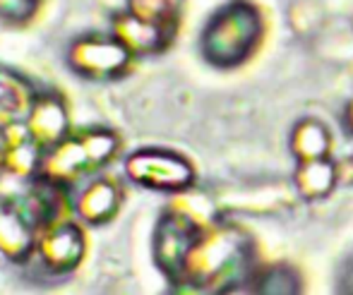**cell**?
<instances>
[{
    "instance_id": "cell-1",
    "label": "cell",
    "mask_w": 353,
    "mask_h": 295,
    "mask_svg": "<svg viewBox=\"0 0 353 295\" xmlns=\"http://www.w3.org/2000/svg\"><path fill=\"white\" fill-rule=\"evenodd\" d=\"M255 269L257 247L252 238L243 228L223 221L205 228L178 281L197 283L210 295H228L238 288H248Z\"/></svg>"
},
{
    "instance_id": "cell-2",
    "label": "cell",
    "mask_w": 353,
    "mask_h": 295,
    "mask_svg": "<svg viewBox=\"0 0 353 295\" xmlns=\"http://www.w3.org/2000/svg\"><path fill=\"white\" fill-rule=\"evenodd\" d=\"M262 37V17L255 5L233 0L212 14L202 29V58L214 68H238L255 53Z\"/></svg>"
},
{
    "instance_id": "cell-3",
    "label": "cell",
    "mask_w": 353,
    "mask_h": 295,
    "mask_svg": "<svg viewBox=\"0 0 353 295\" xmlns=\"http://www.w3.org/2000/svg\"><path fill=\"white\" fill-rule=\"evenodd\" d=\"M116 132L106 128H87L82 132H70L61 144L43 152L39 176L70 190L89 180V176L103 168L118 152Z\"/></svg>"
},
{
    "instance_id": "cell-4",
    "label": "cell",
    "mask_w": 353,
    "mask_h": 295,
    "mask_svg": "<svg viewBox=\"0 0 353 295\" xmlns=\"http://www.w3.org/2000/svg\"><path fill=\"white\" fill-rule=\"evenodd\" d=\"M205 226L183 209H168L154 233V259L168 281H178L195 245L200 243Z\"/></svg>"
},
{
    "instance_id": "cell-5",
    "label": "cell",
    "mask_w": 353,
    "mask_h": 295,
    "mask_svg": "<svg viewBox=\"0 0 353 295\" xmlns=\"http://www.w3.org/2000/svg\"><path fill=\"white\" fill-rule=\"evenodd\" d=\"M132 183L159 192H185L195 185V168L185 156L166 149H142L125 161Z\"/></svg>"
},
{
    "instance_id": "cell-6",
    "label": "cell",
    "mask_w": 353,
    "mask_h": 295,
    "mask_svg": "<svg viewBox=\"0 0 353 295\" xmlns=\"http://www.w3.org/2000/svg\"><path fill=\"white\" fill-rule=\"evenodd\" d=\"M132 53L113 34H87L72 41L68 63L77 74L94 82H108L128 72Z\"/></svg>"
},
{
    "instance_id": "cell-7",
    "label": "cell",
    "mask_w": 353,
    "mask_h": 295,
    "mask_svg": "<svg viewBox=\"0 0 353 295\" xmlns=\"http://www.w3.org/2000/svg\"><path fill=\"white\" fill-rule=\"evenodd\" d=\"M111 34L132 56H149V53L163 51L171 43L173 34H176V22L149 19L125 8L113 14Z\"/></svg>"
},
{
    "instance_id": "cell-8",
    "label": "cell",
    "mask_w": 353,
    "mask_h": 295,
    "mask_svg": "<svg viewBox=\"0 0 353 295\" xmlns=\"http://www.w3.org/2000/svg\"><path fill=\"white\" fill-rule=\"evenodd\" d=\"M84 254V240L72 221H56L43 228L34 245V254L51 274H65L77 267Z\"/></svg>"
},
{
    "instance_id": "cell-9",
    "label": "cell",
    "mask_w": 353,
    "mask_h": 295,
    "mask_svg": "<svg viewBox=\"0 0 353 295\" xmlns=\"http://www.w3.org/2000/svg\"><path fill=\"white\" fill-rule=\"evenodd\" d=\"M24 130L43 152L61 144L70 134L65 101L53 92L37 94L32 108H29V116L24 120Z\"/></svg>"
},
{
    "instance_id": "cell-10",
    "label": "cell",
    "mask_w": 353,
    "mask_h": 295,
    "mask_svg": "<svg viewBox=\"0 0 353 295\" xmlns=\"http://www.w3.org/2000/svg\"><path fill=\"white\" fill-rule=\"evenodd\" d=\"M79 194L70 199L72 214H77L87 223H106L121 207V190L111 178H89L84 180Z\"/></svg>"
},
{
    "instance_id": "cell-11",
    "label": "cell",
    "mask_w": 353,
    "mask_h": 295,
    "mask_svg": "<svg viewBox=\"0 0 353 295\" xmlns=\"http://www.w3.org/2000/svg\"><path fill=\"white\" fill-rule=\"evenodd\" d=\"M341 180V166L332 156L315 159V161L296 163L293 173V192L305 202H320L334 192Z\"/></svg>"
},
{
    "instance_id": "cell-12",
    "label": "cell",
    "mask_w": 353,
    "mask_h": 295,
    "mask_svg": "<svg viewBox=\"0 0 353 295\" xmlns=\"http://www.w3.org/2000/svg\"><path fill=\"white\" fill-rule=\"evenodd\" d=\"M37 89L22 74L0 65V128H17L29 116Z\"/></svg>"
},
{
    "instance_id": "cell-13",
    "label": "cell",
    "mask_w": 353,
    "mask_h": 295,
    "mask_svg": "<svg viewBox=\"0 0 353 295\" xmlns=\"http://www.w3.org/2000/svg\"><path fill=\"white\" fill-rule=\"evenodd\" d=\"M291 154L296 163L315 161L332 154V132L322 120L305 118L291 130Z\"/></svg>"
},
{
    "instance_id": "cell-14",
    "label": "cell",
    "mask_w": 353,
    "mask_h": 295,
    "mask_svg": "<svg viewBox=\"0 0 353 295\" xmlns=\"http://www.w3.org/2000/svg\"><path fill=\"white\" fill-rule=\"evenodd\" d=\"M250 295H303V278L291 264H267L257 267L248 283Z\"/></svg>"
},
{
    "instance_id": "cell-15",
    "label": "cell",
    "mask_w": 353,
    "mask_h": 295,
    "mask_svg": "<svg viewBox=\"0 0 353 295\" xmlns=\"http://www.w3.org/2000/svg\"><path fill=\"white\" fill-rule=\"evenodd\" d=\"M39 0H0V17L8 22H27L37 12Z\"/></svg>"
},
{
    "instance_id": "cell-16",
    "label": "cell",
    "mask_w": 353,
    "mask_h": 295,
    "mask_svg": "<svg viewBox=\"0 0 353 295\" xmlns=\"http://www.w3.org/2000/svg\"><path fill=\"white\" fill-rule=\"evenodd\" d=\"M344 128H346V134L353 137V99L349 101V106H346V111H344Z\"/></svg>"
},
{
    "instance_id": "cell-17",
    "label": "cell",
    "mask_w": 353,
    "mask_h": 295,
    "mask_svg": "<svg viewBox=\"0 0 353 295\" xmlns=\"http://www.w3.org/2000/svg\"><path fill=\"white\" fill-rule=\"evenodd\" d=\"M341 180H346V183H353V159L341 166Z\"/></svg>"
},
{
    "instance_id": "cell-18",
    "label": "cell",
    "mask_w": 353,
    "mask_h": 295,
    "mask_svg": "<svg viewBox=\"0 0 353 295\" xmlns=\"http://www.w3.org/2000/svg\"><path fill=\"white\" fill-rule=\"evenodd\" d=\"M173 3H176V5H178V3H181V0H173Z\"/></svg>"
}]
</instances>
